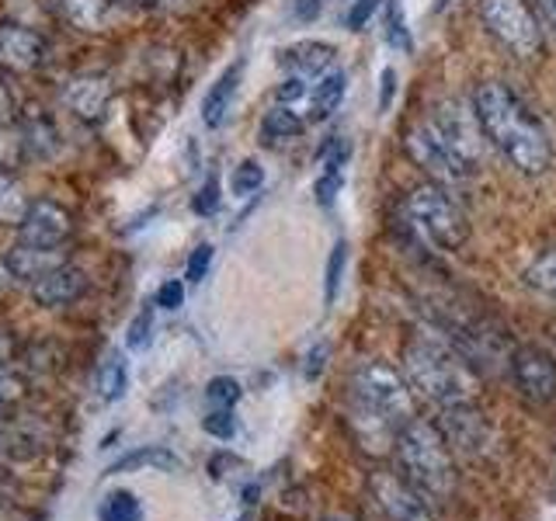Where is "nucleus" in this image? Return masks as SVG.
<instances>
[{
	"label": "nucleus",
	"instance_id": "8fccbe9b",
	"mask_svg": "<svg viewBox=\"0 0 556 521\" xmlns=\"http://www.w3.org/2000/svg\"><path fill=\"white\" fill-rule=\"evenodd\" d=\"M445 4H448V0H434V11H442Z\"/></svg>",
	"mask_w": 556,
	"mask_h": 521
},
{
	"label": "nucleus",
	"instance_id": "dca6fc26",
	"mask_svg": "<svg viewBox=\"0 0 556 521\" xmlns=\"http://www.w3.org/2000/svg\"><path fill=\"white\" fill-rule=\"evenodd\" d=\"M46 60V42L39 31L22 25L0 28V63L11 69H35Z\"/></svg>",
	"mask_w": 556,
	"mask_h": 521
},
{
	"label": "nucleus",
	"instance_id": "2f4dec72",
	"mask_svg": "<svg viewBox=\"0 0 556 521\" xmlns=\"http://www.w3.org/2000/svg\"><path fill=\"white\" fill-rule=\"evenodd\" d=\"M344 265H348V243L341 240V243H334V251H330V260H327V278H324V300H327V306L338 300Z\"/></svg>",
	"mask_w": 556,
	"mask_h": 521
},
{
	"label": "nucleus",
	"instance_id": "473e14b6",
	"mask_svg": "<svg viewBox=\"0 0 556 521\" xmlns=\"http://www.w3.org/2000/svg\"><path fill=\"white\" fill-rule=\"evenodd\" d=\"M153 341V313L150 309H139L132 323H129V334H126V347L129 352H147Z\"/></svg>",
	"mask_w": 556,
	"mask_h": 521
},
{
	"label": "nucleus",
	"instance_id": "7ed1b4c3",
	"mask_svg": "<svg viewBox=\"0 0 556 521\" xmlns=\"http://www.w3.org/2000/svg\"><path fill=\"white\" fill-rule=\"evenodd\" d=\"M355 407V424H372L376 434L396 439V431L414 421V386L387 361H358L348 379Z\"/></svg>",
	"mask_w": 556,
	"mask_h": 521
},
{
	"label": "nucleus",
	"instance_id": "39448f33",
	"mask_svg": "<svg viewBox=\"0 0 556 521\" xmlns=\"http://www.w3.org/2000/svg\"><path fill=\"white\" fill-rule=\"evenodd\" d=\"M404 213L410 230L421 240L434 243L439 251H459L469 240V219L463 205L439 181L417 185L404 202Z\"/></svg>",
	"mask_w": 556,
	"mask_h": 521
},
{
	"label": "nucleus",
	"instance_id": "7c9ffc66",
	"mask_svg": "<svg viewBox=\"0 0 556 521\" xmlns=\"http://www.w3.org/2000/svg\"><path fill=\"white\" fill-rule=\"evenodd\" d=\"M387 42L396 52H410L414 49L407 22H404V4H400V0H390V8H387Z\"/></svg>",
	"mask_w": 556,
	"mask_h": 521
},
{
	"label": "nucleus",
	"instance_id": "49530a36",
	"mask_svg": "<svg viewBox=\"0 0 556 521\" xmlns=\"http://www.w3.org/2000/svg\"><path fill=\"white\" fill-rule=\"evenodd\" d=\"M122 4H129V8H153V4H161V0H122Z\"/></svg>",
	"mask_w": 556,
	"mask_h": 521
},
{
	"label": "nucleus",
	"instance_id": "a19ab883",
	"mask_svg": "<svg viewBox=\"0 0 556 521\" xmlns=\"http://www.w3.org/2000/svg\"><path fill=\"white\" fill-rule=\"evenodd\" d=\"M393 91H396V69H393V66H387V69H382V94H379V109H382V112L390 109Z\"/></svg>",
	"mask_w": 556,
	"mask_h": 521
},
{
	"label": "nucleus",
	"instance_id": "09e8293b",
	"mask_svg": "<svg viewBox=\"0 0 556 521\" xmlns=\"http://www.w3.org/2000/svg\"><path fill=\"white\" fill-rule=\"evenodd\" d=\"M8 275H11V271H8V265H4V268H0V289L8 285Z\"/></svg>",
	"mask_w": 556,
	"mask_h": 521
},
{
	"label": "nucleus",
	"instance_id": "9b49d317",
	"mask_svg": "<svg viewBox=\"0 0 556 521\" xmlns=\"http://www.w3.org/2000/svg\"><path fill=\"white\" fill-rule=\"evenodd\" d=\"M372 497L390 521H434V508L414 491L404 476H372Z\"/></svg>",
	"mask_w": 556,
	"mask_h": 521
},
{
	"label": "nucleus",
	"instance_id": "f704fd0d",
	"mask_svg": "<svg viewBox=\"0 0 556 521\" xmlns=\"http://www.w3.org/2000/svg\"><path fill=\"white\" fill-rule=\"evenodd\" d=\"M219 202H223V195H219V181H216V178H208V181L195 191V199H191V213H195V216H216Z\"/></svg>",
	"mask_w": 556,
	"mask_h": 521
},
{
	"label": "nucleus",
	"instance_id": "aec40b11",
	"mask_svg": "<svg viewBox=\"0 0 556 521\" xmlns=\"http://www.w3.org/2000/svg\"><path fill=\"white\" fill-rule=\"evenodd\" d=\"M22 136H25V153L31 161H49V156L60 153V129H56V122L42 112L25 118Z\"/></svg>",
	"mask_w": 556,
	"mask_h": 521
},
{
	"label": "nucleus",
	"instance_id": "c03bdc74",
	"mask_svg": "<svg viewBox=\"0 0 556 521\" xmlns=\"http://www.w3.org/2000/svg\"><path fill=\"white\" fill-rule=\"evenodd\" d=\"M535 8L543 11V17L549 22V28L556 31V0H535Z\"/></svg>",
	"mask_w": 556,
	"mask_h": 521
},
{
	"label": "nucleus",
	"instance_id": "f8f14e48",
	"mask_svg": "<svg viewBox=\"0 0 556 521\" xmlns=\"http://www.w3.org/2000/svg\"><path fill=\"white\" fill-rule=\"evenodd\" d=\"M70 230H74V223H70L66 208L49 199H39L28 205L22 226H17V237H22V243H35V247H60Z\"/></svg>",
	"mask_w": 556,
	"mask_h": 521
},
{
	"label": "nucleus",
	"instance_id": "a878e982",
	"mask_svg": "<svg viewBox=\"0 0 556 521\" xmlns=\"http://www.w3.org/2000/svg\"><path fill=\"white\" fill-rule=\"evenodd\" d=\"M28 199L22 185H17L11 174H0V223H11V226H22L25 213H28Z\"/></svg>",
	"mask_w": 556,
	"mask_h": 521
},
{
	"label": "nucleus",
	"instance_id": "4be33fe9",
	"mask_svg": "<svg viewBox=\"0 0 556 521\" xmlns=\"http://www.w3.org/2000/svg\"><path fill=\"white\" fill-rule=\"evenodd\" d=\"M136 469H161V473H167V469H181V459L161 445H147V448L129 452V456H122L118 462H112L109 473H136Z\"/></svg>",
	"mask_w": 556,
	"mask_h": 521
},
{
	"label": "nucleus",
	"instance_id": "37998d69",
	"mask_svg": "<svg viewBox=\"0 0 556 521\" xmlns=\"http://www.w3.org/2000/svg\"><path fill=\"white\" fill-rule=\"evenodd\" d=\"M324 358H327V344H317V352H309V365H306V376H320L324 369Z\"/></svg>",
	"mask_w": 556,
	"mask_h": 521
},
{
	"label": "nucleus",
	"instance_id": "423d86ee",
	"mask_svg": "<svg viewBox=\"0 0 556 521\" xmlns=\"http://www.w3.org/2000/svg\"><path fill=\"white\" fill-rule=\"evenodd\" d=\"M480 22L518 60L543 52V25L529 0H480Z\"/></svg>",
	"mask_w": 556,
	"mask_h": 521
},
{
	"label": "nucleus",
	"instance_id": "a18cd8bd",
	"mask_svg": "<svg viewBox=\"0 0 556 521\" xmlns=\"http://www.w3.org/2000/svg\"><path fill=\"white\" fill-rule=\"evenodd\" d=\"M14 393H17V382H14L4 369H0V396H8V399H11Z\"/></svg>",
	"mask_w": 556,
	"mask_h": 521
},
{
	"label": "nucleus",
	"instance_id": "0eeeda50",
	"mask_svg": "<svg viewBox=\"0 0 556 521\" xmlns=\"http://www.w3.org/2000/svg\"><path fill=\"white\" fill-rule=\"evenodd\" d=\"M404 147H407L410 161L421 167L431 181H439L445 188L448 185H463V181H469L477 174V167L466 164L463 156L452 150L448 139L431 126V118L428 122H417V126L407 129Z\"/></svg>",
	"mask_w": 556,
	"mask_h": 521
},
{
	"label": "nucleus",
	"instance_id": "b1692460",
	"mask_svg": "<svg viewBox=\"0 0 556 521\" xmlns=\"http://www.w3.org/2000/svg\"><path fill=\"white\" fill-rule=\"evenodd\" d=\"M98 521H143V504L129 491H115L98 504Z\"/></svg>",
	"mask_w": 556,
	"mask_h": 521
},
{
	"label": "nucleus",
	"instance_id": "6ab92c4d",
	"mask_svg": "<svg viewBox=\"0 0 556 521\" xmlns=\"http://www.w3.org/2000/svg\"><path fill=\"white\" fill-rule=\"evenodd\" d=\"M344 91H348V77L341 69H330L320 80H313L309 98H306V122H327L341 109Z\"/></svg>",
	"mask_w": 556,
	"mask_h": 521
},
{
	"label": "nucleus",
	"instance_id": "c756f323",
	"mask_svg": "<svg viewBox=\"0 0 556 521\" xmlns=\"http://www.w3.org/2000/svg\"><path fill=\"white\" fill-rule=\"evenodd\" d=\"M240 399V382L230 376H216L205 386V404L213 410H233V404Z\"/></svg>",
	"mask_w": 556,
	"mask_h": 521
},
{
	"label": "nucleus",
	"instance_id": "f03ea898",
	"mask_svg": "<svg viewBox=\"0 0 556 521\" xmlns=\"http://www.w3.org/2000/svg\"><path fill=\"white\" fill-rule=\"evenodd\" d=\"M393 456L404 476L417 494H421L431 508H442L456 497V466H452V448L439 424L414 417L393 439Z\"/></svg>",
	"mask_w": 556,
	"mask_h": 521
},
{
	"label": "nucleus",
	"instance_id": "ddd939ff",
	"mask_svg": "<svg viewBox=\"0 0 556 521\" xmlns=\"http://www.w3.org/2000/svg\"><path fill=\"white\" fill-rule=\"evenodd\" d=\"M63 101L77 118L98 122L104 115V109H109V101H112V84L104 74H80V77H74L66 84Z\"/></svg>",
	"mask_w": 556,
	"mask_h": 521
},
{
	"label": "nucleus",
	"instance_id": "1a4fd4ad",
	"mask_svg": "<svg viewBox=\"0 0 556 521\" xmlns=\"http://www.w3.org/2000/svg\"><path fill=\"white\" fill-rule=\"evenodd\" d=\"M439 431L445 434L448 448L463 452L469 459L491 456V448H494V431L473 399H469V404H459V407L439 410Z\"/></svg>",
	"mask_w": 556,
	"mask_h": 521
},
{
	"label": "nucleus",
	"instance_id": "de8ad7c7",
	"mask_svg": "<svg viewBox=\"0 0 556 521\" xmlns=\"http://www.w3.org/2000/svg\"><path fill=\"white\" fill-rule=\"evenodd\" d=\"M11 109V98H8V91H4V87H0V115H4Z\"/></svg>",
	"mask_w": 556,
	"mask_h": 521
},
{
	"label": "nucleus",
	"instance_id": "c85d7f7f",
	"mask_svg": "<svg viewBox=\"0 0 556 521\" xmlns=\"http://www.w3.org/2000/svg\"><path fill=\"white\" fill-rule=\"evenodd\" d=\"M25 136L14 126H0V174H8L11 167H17L25 161Z\"/></svg>",
	"mask_w": 556,
	"mask_h": 521
},
{
	"label": "nucleus",
	"instance_id": "9d476101",
	"mask_svg": "<svg viewBox=\"0 0 556 521\" xmlns=\"http://www.w3.org/2000/svg\"><path fill=\"white\" fill-rule=\"evenodd\" d=\"M508 369H511L518 393L526 396L529 404H549V399H556V358L546 347H539V344L515 347Z\"/></svg>",
	"mask_w": 556,
	"mask_h": 521
},
{
	"label": "nucleus",
	"instance_id": "a211bd4d",
	"mask_svg": "<svg viewBox=\"0 0 556 521\" xmlns=\"http://www.w3.org/2000/svg\"><path fill=\"white\" fill-rule=\"evenodd\" d=\"M240 77H243V63H233L223 69V77L208 87V94L202 98V122L208 129H219L226 115H230V104L237 98V87H240Z\"/></svg>",
	"mask_w": 556,
	"mask_h": 521
},
{
	"label": "nucleus",
	"instance_id": "5701e85b",
	"mask_svg": "<svg viewBox=\"0 0 556 521\" xmlns=\"http://www.w3.org/2000/svg\"><path fill=\"white\" fill-rule=\"evenodd\" d=\"M126 390H129V365L118 352H112L98 369V396L104 399V404H112V399L126 396Z\"/></svg>",
	"mask_w": 556,
	"mask_h": 521
},
{
	"label": "nucleus",
	"instance_id": "79ce46f5",
	"mask_svg": "<svg viewBox=\"0 0 556 521\" xmlns=\"http://www.w3.org/2000/svg\"><path fill=\"white\" fill-rule=\"evenodd\" d=\"M320 14V0H295V17L300 22H313Z\"/></svg>",
	"mask_w": 556,
	"mask_h": 521
},
{
	"label": "nucleus",
	"instance_id": "c9c22d12",
	"mask_svg": "<svg viewBox=\"0 0 556 521\" xmlns=\"http://www.w3.org/2000/svg\"><path fill=\"white\" fill-rule=\"evenodd\" d=\"M213 243H199L195 251H191L188 257V268H185V278L188 282H202V278L208 275V268H213Z\"/></svg>",
	"mask_w": 556,
	"mask_h": 521
},
{
	"label": "nucleus",
	"instance_id": "412c9836",
	"mask_svg": "<svg viewBox=\"0 0 556 521\" xmlns=\"http://www.w3.org/2000/svg\"><path fill=\"white\" fill-rule=\"evenodd\" d=\"M303 129H306V118L295 109H289V104H271V109L265 112V118H261V139L271 147L303 136Z\"/></svg>",
	"mask_w": 556,
	"mask_h": 521
},
{
	"label": "nucleus",
	"instance_id": "ea45409f",
	"mask_svg": "<svg viewBox=\"0 0 556 521\" xmlns=\"http://www.w3.org/2000/svg\"><path fill=\"white\" fill-rule=\"evenodd\" d=\"M156 306H161V309H181L185 306V282H178V278H167V282L156 289Z\"/></svg>",
	"mask_w": 556,
	"mask_h": 521
},
{
	"label": "nucleus",
	"instance_id": "58836bf2",
	"mask_svg": "<svg viewBox=\"0 0 556 521\" xmlns=\"http://www.w3.org/2000/svg\"><path fill=\"white\" fill-rule=\"evenodd\" d=\"M379 8H382V0H355V4L348 8V14H344V25L352 31H362Z\"/></svg>",
	"mask_w": 556,
	"mask_h": 521
},
{
	"label": "nucleus",
	"instance_id": "bb28decb",
	"mask_svg": "<svg viewBox=\"0 0 556 521\" xmlns=\"http://www.w3.org/2000/svg\"><path fill=\"white\" fill-rule=\"evenodd\" d=\"M66 14L77 28L98 31L109 22V0H66Z\"/></svg>",
	"mask_w": 556,
	"mask_h": 521
},
{
	"label": "nucleus",
	"instance_id": "f257e3e1",
	"mask_svg": "<svg viewBox=\"0 0 556 521\" xmlns=\"http://www.w3.org/2000/svg\"><path fill=\"white\" fill-rule=\"evenodd\" d=\"M473 112H477L486 143H491L515 170L539 178V174H546L553 167L549 132L508 84L483 80L473 91Z\"/></svg>",
	"mask_w": 556,
	"mask_h": 521
},
{
	"label": "nucleus",
	"instance_id": "72a5a7b5",
	"mask_svg": "<svg viewBox=\"0 0 556 521\" xmlns=\"http://www.w3.org/2000/svg\"><path fill=\"white\" fill-rule=\"evenodd\" d=\"M341 185H344V167H324L317 185H313V195H317L320 205H330L341 195Z\"/></svg>",
	"mask_w": 556,
	"mask_h": 521
},
{
	"label": "nucleus",
	"instance_id": "f3484780",
	"mask_svg": "<svg viewBox=\"0 0 556 521\" xmlns=\"http://www.w3.org/2000/svg\"><path fill=\"white\" fill-rule=\"evenodd\" d=\"M4 265H8V271L14 278H25V282L31 278V282H35V278H42L46 271L66 265V257H63L60 247H35V243H22V240H17L14 247L8 251Z\"/></svg>",
	"mask_w": 556,
	"mask_h": 521
},
{
	"label": "nucleus",
	"instance_id": "6e6552de",
	"mask_svg": "<svg viewBox=\"0 0 556 521\" xmlns=\"http://www.w3.org/2000/svg\"><path fill=\"white\" fill-rule=\"evenodd\" d=\"M431 126L448 139L452 150H456L466 164H473V167L480 170L486 136H483L480 122H477L473 104H469V109H466V104H463L459 98H445V101L439 104V109H434Z\"/></svg>",
	"mask_w": 556,
	"mask_h": 521
},
{
	"label": "nucleus",
	"instance_id": "393cba45",
	"mask_svg": "<svg viewBox=\"0 0 556 521\" xmlns=\"http://www.w3.org/2000/svg\"><path fill=\"white\" fill-rule=\"evenodd\" d=\"M526 285L539 295H546V300H556V247L539 254L526 268Z\"/></svg>",
	"mask_w": 556,
	"mask_h": 521
},
{
	"label": "nucleus",
	"instance_id": "e433bc0d",
	"mask_svg": "<svg viewBox=\"0 0 556 521\" xmlns=\"http://www.w3.org/2000/svg\"><path fill=\"white\" fill-rule=\"evenodd\" d=\"M202 428L213 434V439H233V431H237V417L233 410H208V417L202 421Z\"/></svg>",
	"mask_w": 556,
	"mask_h": 521
},
{
	"label": "nucleus",
	"instance_id": "20e7f679",
	"mask_svg": "<svg viewBox=\"0 0 556 521\" xmlns=\"http://www.w3.org/2000/svg\"><path fill=\"white\" fill-rule=\"evenodd\" d=\"M404 372H407V382L414 386V393L425 396L428 404L439 410L459 407V404H469V399H473L466 361L439 341L414 338L404 347Z\"/></svg>",
	"mask_w": 556,
	"mask_h": 521
},
{
	"label": "nucleus",
	"instance_id": "cd10ccee",
	"mask_svg": "<svg viewBox=\"0 0 556 521\" xmlns=\"http://www.w3.org/2000/svg\"><path fill=\"white\" fill-rule=\"evenodd\" d=\"M261 185H265V167L257 161H240L230 174V191L237 199L254 195V191H261Z\"/></svg>",
	"mask_w": 556,
	"mask_h": 521
},
{
	"label": "nucleus",
	"instance_id": "2eb2a0df",
	"mask_svg": "<svg viewBox=\"0 0 556 521\" xmlns=\"http://www.w3.org/2000/svg\"><path fill=\"white\" fill-rule=\"evenodd\" d=\"M334 56H338V49L330 42H295L278 52V63L289 69V77H303L313 84L334 69Z\"/></svg>",
	"mask_w": 556,
	"mask_h": 521
},
{
	"label": "nucleus",
	"instance_id": "4468645a",
	"mask_svg": "<svg viewBox=\"0 0 556 521\" xmlns=\"http://www.w3.org/2000/svg\"><path fill=\"white\" fill-rule=\"evenodd\" d=\"M84 289H87L84 271L74 268V265H60V268L46 271L42 278H35V282H31V300L39 303V306H46V309H56V306L74 303Z\"/></svg>",
	"mask_w": 556,
	"mask_h": 521
},
{
	"label": "nucleus",
	"instance_id": "4c0bfd02",
	"mask_svg": "<svg viewBox=\"0 0 556 521\" xmlns=\"http://www.w3.org/2000/svg\"><path fill=\"white\" fill-rule=\"evenodd\" d=\"M303 98H309V80L303 77H286L275 91V104H289V109H295V101Z\"/></svg>",
	"mask_w": 556,
	"mask_h": 521
}]
</instances>
